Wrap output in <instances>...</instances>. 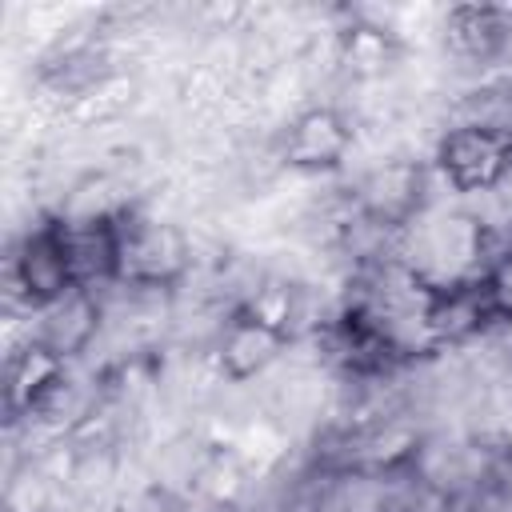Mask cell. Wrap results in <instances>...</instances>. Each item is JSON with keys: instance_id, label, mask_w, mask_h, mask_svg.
Segmentation results:
<instances>
[{"instance_id": "obj_1", "label": "cell", "mask_w": 512, "mask_h": 512, "mask_svg": "<svg viewBox=\"0 0 512 512\" xmlns=\"http://www.w3.org/2000/svg\"><path fill=\"white\" fill-rule=\"evenodd\" d=\"M500 164H504V144L500 140H492V136H460V140H452V148H448V168L464 180V184H484V180H492L496 172H500Z\"/></svg>"}]
</instances>
